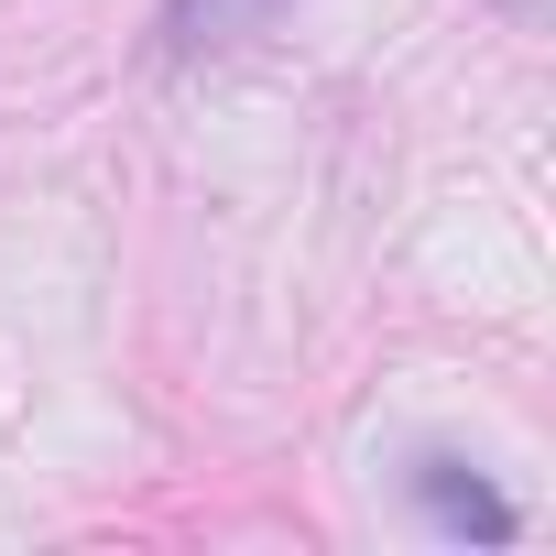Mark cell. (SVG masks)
<instances>
[{"mask_svg": "<svg viewBox=\"0 0 556 556\" xmlns=\"http://www.w3.org/2000/svg\"><path fill=\"white\" fill-rule=\"evenodd\" d=\"M415 502L437 513V534H480V545H513V502H502L480 469H458V458H426V469H415Z\"/></svg>", "mask_w": 556, "mask_h": 556, "instance_id": "6da1fadb", "label": "cell"}, {"mask_svg": "<svg viewBox=\"0 0 556 556\" xmlns=\"http://www.w3.org/2000/svg\"><path fill=\"white\" fill-rule=\"evenodd\" d=\"M273 23V0H164V55H218Z\"/></svg>", "mask_w": 556, "mask_h": 556, "instance_id": "7a4b0ae2", "label": "cell"}, {"mask_svg": "<svg viewBox=\"0 0 556 556\" xmlns=\"http://www.w3.org/2000/svg\"><path fill=\"white\" fill-rule=\"evenodd\" d=\"M513 12H534V0H513Z\"/></svg>", "mask_w": 556, "mask_h": 556, "instance_id": "3957f363", "label": "cell"}]
</instances>
